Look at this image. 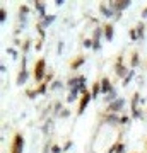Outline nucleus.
I'll use <instances>...</instances> for the list:
<instances>
[{
	"instance_id": "f257e3e1",
	"label": "nucleus",
	"mask_w": 147,
	"mask_h": 153,
	"mask_svg": "<svg viewBox=\"0 0 147 153\" xmlns=\"http://www.w3.org/2000/svg\"><path fill=\"white\" fill-rule=\"evenodd\" d=\"M45 66H46V61L43 60V58H39L38 61H36V65H34V80L36 82H41L43 78L46 76V71H45Z\"/></svg>"
},
{
	"instance_id": "f03ea898",
	"label": "nucleus",
	"mask_w": 147,
	"mask_h": 153,
	"mask_svg": "<svg viewBox=\"0 0 147 153\" xmlns=\"http://www.w3.org/2000/svg\"><path fill=\"white\" fill-rule=\"evenodd\" d=\"M24 148V138H22L21 133H17L12 139V145H10V153H22Z\"/></svg>"
},
{
	"instance_id": "7ed1b4c3",
	"label": "nucleus",
	"mask_w": 147,
	"mask_h": 153,
	"mask_svg": "<svg viewBox=\"0 0 147 153\" xmlns=\"http://www.w3.org/2000/svg\"><path fill=\"white\" fill-rule=\"evenodd\" d=\"M130 0H116V2H110L108 5L111 7L113 12H121V10H125V9L130 7Z\"/></svg>"
},
{
	"instance_id": "20e7f679",
	"label": "nucleus",
	"mask_w": 147,
	"mask_h": 153,
	"mask_svg": "<svg viewBox=\"0 0 147 153\" xmlns=\"http://www.w3.org/2000/svg\"><path fill=\"white\" fill-rule=\"evenodd\" d=\"M128 71H130V70L123 65V58L118 56V58H116V65H115V73H116V76H123V78H125V76L128 75Z\"/></svg>"
},
{
	"instance_id": "39448f33",
	"label": "nucleus",
	"mask_w": 147,
	"mask_h": 153,
	"mask_svg": "<svg viewBox=\"0 0 147 153\" xmlns=\"http://www.w3.org/2000/svg\"><path fill=\"white\" fill-rule=\"evenodd\" d=\"M28 80V70H26V56H22L21 60V70H19V75H17V85H24Z\"/></svg>"
},
{
	"instance_id": "423d86ee",
	"label": "nucleus",
	"mask_w": 147,
	"mask_h": 153,
	"mask_svg": "<svg viewBox=\"0 0 147 153\" xmlns=\"http://www.w3.org/2000/svg\"><path fill=\"white\" fill-rule=\"evenodd\" d=\"M99 84H101V94H103L105 97L108 95V94H111L113 89H115V87L111 85V82H110V78H106V76H103V78L99 80Z\"/></svg>"
},
{
	"instance_id": "0eeeda50",
	"label": "nucleus",
	"mask_w": 147,
	"mask_h": 153,
	"mask_svg": "<svg viewBox=\"0 0 147 153\" xmlns=\"http://www.w3.org/2000/svg\"><path fill=\"white\" fill-rule=\"evenodd\" d=\"M123 105H125V99H116V100H113L111 104H108V112H113V114H116L123 109Z\"/></svg>"
},
{
	"instance_id": "6e6552de",
	"label": "nucleus",
	"mask_w": 147,
	"mask_h": 153,
	"mask_svg": "<svg viewBox=\"0 0 147 153\" xmlns=\"http://www.w3.org/2000/svg\"><path fill=\"white\" fill-rule=\"evenodd\" d=\"M92 100V95L91 92H87V94H84L82 97H80V102H79V109H77V114H82V112L86 111V107H87V104Z\"/></svg>"
},
{
	"instance_id": "1a4fd4ad",
	"label": "nucleus",
	"mask_w": 147,
	"mask_h": 153,
	"mask_svg": "<svg viewBox=\"0 0 147 153\" xmlns=\"http://www.w3.org/2000/svg\"><path fill=\"white\" fill-rule=\"evenodd\" d=\"M84 61H86V56H82V55H79L75 60H72L70 61V68L72 70H77V68H80L82 65H84Z\"/></svg>"
},
{
	"instance_id": "9d476101",
	"label": "nucleus",
	"mask_w": 147,
	"mask_h": 153,
	"mask_svg": "<svg viewBox=\"0 0 147 153\" xmlns=\"http://www.w3.org/2000/svg\"><path fill=\"white\" fill-rule=\"evenodd\" d=\"M99 10H101V14L105 15V17H113V19H115V12L111 10V7H110V5L101 4V5H99Z\"/></svg>"
},
{
	"instance_id": "9b49d317",
	"label": "nucleus",
	"mask_w": 147,
	"mask_h": 153,
	"mask_svg": "<svg viewBox=\"0 0 147 153\" xmlns=\"http://www.w3.org/2000/svg\"><path fill=\"white\" fill-rule=\"evenodd\" d=\"M103 31H105V39L106 41H111L113 39V24H105Z\"/></svg>"
},
{
	"instance_id": "f8f14e48",
	"label": "nucleus",
	"mask_w": 147,
	"mask_h": 153,
	"mask_svg": "<svg viewBox=\"0 0 147 153\" xmlns=\"http://www.w3.org/2000/svg\"><path fill=\"white\" fill-rule=\"evenodd\" d=\"M101 34H105L103 27H96V29H94V32H92V41H94V43H101Z\"/></svg>"
},
{
	"instance_id": "ddd939ff",
	"label": "nucleus",
	"mask_w": 147,
	"mask_h": 153,
	"mask_svg": "<svg viewBox=\"0 0 147 153\" xmlns=\"http://www.w3.org/2000/svg\"><path fill=\"white\" fill-rule=\"evenodd\" d=\"M99 94H101V84H99V82H94V84H92V89H91L92 99H96Z\"/></svg>"
},
{
	"instance_id": "4468645a",
	"label": "nucleus",
	"mask_w": 147,
	"mask_h": 153,
	"mask_svg": "<svg viewBox=\"0 0 147 153\" xmlns=\"http://www.w3.org/2000/svg\"><path fill=\"white\" fill-rule=\"evenodd\" d=\"M139 100H140V94H139V92H135V94L132 95V100H130V105H132V111H137V109H139V107H137Z\"/></svg>"
},
{
	"instance_id": "2eb2a0df",
	"label": "nucleus",
	"mask_w": 147,
	"mask_h": 153,
	"mask_svg": "<svg viewBox=\"0 0 147 153\" xmlns=\"http://www.w3.org/2000/svg\"><path fill=\"white\" fill-rule=\"evenodd\" d=\"M28 14H29V7H28V5H21V9H19V15H21L22 22L28 19V17H26Z\"/></svg>"
},
{
	"instance_id": "dca6fc26",
	"label": "nucleus",
	"mask_w": 147,
	"mask_h": 153,
	"mask_svg": "<svg viewBox=\"0 0 147 153\" xmlns=\"http://www.w3.org/2000/svg\"><path fill=\"white\" fill-rule=\"evenodd\" d=\"M34 7H36V10L39 12L41 17H46V14H45V4H43V2H34Z\"/></svg>"
},
{
	"instance_id": "f3484780",
	"label": "nucleus",
	"mask_w": 147,
	"mask_h": 153,
	"mask_svg": "<svg viewBox=\"0 0 147 153\" xmlns=\"http://www.w3.org/2000/svg\"><path fill=\"white\" fill-rule=\"evenodd\" d=\"M46 89H48V84H46V82H41V84H39V87L36 89L38 95H45V94H46Z\"/></svg>"
},
{
	"instance_id": "a211bd4d",
	"label": "nucleus",
	"mask_w": 147,
	"mask_h": 153,
	"mask_svg": "<svg viewBox=\"0 0 147 153\" xmlns=\"http://www.w3.org/2000/svg\"><path fill=\"white\" fill-rule=\"evenodd\" d=\"M53 21H55V15H46V17H43V21H41L43 27H46V26H50V24H51Z\"/></svg>"
},
{
	"instance_id": "6ab92c4d",
	"label": "nucleus",
	"mask_w": 147,
	"mask_h": 153,
	"mask_svg": "<svg viewBox=\"0 0 147 153\" xmlns=\"http://www.w3.org/2000/svg\"><path fill=\"white\" fill-rule=\"evenodd\" d=\"M137 65H139V53H137V51H133V53H132V61H130V66H132V68H135Z\"/></svg>"
},
{
	"instance_id": "aec40b11",
	"label": "nucleus",
	"mask_w": 147,
	"mask_h": 153,
	"mask_svg": "<svg viewBox=\"0 0 147 153\" xmlns=\"http://www.w3.org/2000/svg\"><path fill=\"white\" fill-rule=\"evenodd\" d=\"M137 36H139V39H142L144 38V29H146V26H144V22H139V26H137Z\"/></svg>"
},
{
	"instance_id": "412c9836",
	"label": "nucleus",
	"mask_w": 147,
	"mask_h": 153,
	"mask_svg": "<svg viewBox=\"0 0 147 153\" xmlns=\"http://www.w3.org/2000/svg\"><path fill=\"white\" fill-rule=\"evenodd\" d=\"M132 118L133 119H144V114H142L140 109H137V111H132Z\"/></svg>"
},
{
	"instance_id": "4be33fe9",
	"label": "nucleus",
	"mask_w": 147,
	"mask_h": 153,
	"mask_svg": "<svg viewBox=\"0 0 147 153\" xmlns=\"http://www.w3.org/2000/svg\"><path fill=\"white\" fill-rule=\"evenodd\" d=\"M133 75H135V73H133V70H130V71H128V75L123 78V85H128V82L133 78Z\"/></svg>"
},
{
	"instance_id": "5701e85b",
	"label": "nucleus",
	"mask_w": 147,
	"mask_h": 153,
	"mask_svg": "<svg viewBox=\"0 0 147 153\" xmlns=\"http://www.w3.org/2000/svg\"><path fill=\"white\" fill-rule=\"evenodd\" d=\"M84 48H92L94 46V41L92 39H84V44H82Z\"/></svg>"
},
{
	"instance_id": "b1692460",
	"label": "nucleus",
	"mask_w": 147,
	"mask_h": 153,
	"mask_svg": "<svg viewBox=\"0 0 147 153\" xmlns=\"http://www.w3.org/2000/svg\"><path fill=\"white\" fill-rule=\"evenodd\" d=\"M130 39H139V36H137V29H130Z\"/></svg>"
},
{
	"instance_id": "393cba45",
	"label": "nucleus",
	"mask_w": 147,
	"mask_h": 153,
	"mask_svg": "<svg viewBox=\"0 0 147 153\" xmlns=\"http://www.w3.org/2000/svg\"><path fill=\"white\" fill-rule=\"evenodd\" d=\"M58 116H60V118H69V116H70V111H69V109H63V111L60 112Z\"/></svg>"
},
{
	"instance_id": "a878e982",
	"label": "nucleus",
	"mask_w": 147,
	"mask_h": 153,
	"mask_svg": "<svg viewBox=\"0 0 147 153\" xmlns=\"http://www.w3.org/2000/svg\"><path fill=\"white\" fill-rule=\"evenodd\" d=\"M128 121H130V118L125 114V116H121V118H120V124H127Z\"/></svg>"
},
{
	"instance_id": "bb28decb",
	"label": "nucleus",
	"mask_w": 147,
	"mask_h": 153,
	"mask_svg": "<svg viewBox=\"0 0 147 153\" xmlns=\"http://www.w3.org/2000/svg\"><path fill=\"white\" fill-rule=\"evenodd\" d=\"M51 80H53V73L50 71V73H46V76H45V82H46V84H50Z\"/></svg>"
},
{
	"instance_id": "cd10ccee",
	"label": "nucleus",
	"mask_w": 147,
	"mask_h": 153,
	"mask_svg": "<svg viewBox=\"0 0 147 153\" xmlns=\"http://www.w3.org/2000/svg\"><path fill=\"white\" fill-rule=\"evenodd\" d=\"M0 22H5V9H0Z\"/></svg>"
},
{
	"instance_id": "c85d7f7f",
	"label": "nucleus",
	"mask_w": 147,
	"mask_h": 153,
	"mask_svg": "<svg viewBox=\"0 0 147 153\" xmlns=\"http://www.w3.org/2000/svg\"><path fill=\"white\" fill-rule=\"evenodd\" d=\"M29 44H31V41H29V39H28V41H26V43H24V44H22V51H24V53H28V49H29Z\"/></svg>"
},
{
	"instance_id": "c756f323",
	"label": "nucleus",
	"mask_w": 147,
	"mask_h": 153,
	"mask_svg": "<svg viewBox=\"0 0 147 153\" xmlns=\"http://www.w3.org/2000/svg\"><path fill=\"white\" fill-rule=\"evenodd\" d=\"M7 53L9 55H12V56H17V51H15L14 48H7Z\"/></svg>"
},
{
	"instance_id": "7c9ffc66",
	"label": "nucleus",
	"mask_w": 147,
	"mask_h": 153,
	"mask_svg": "<svg viewBox=\"0 0 147 153\" xmlns=\"http://www.w3.org/2000/svg\"><path fill=\"white\" fill-rule=\"evenodd\" d=\"M62 87V82H53L51 84V89H60Z\"/></svg>"
},
{
	"instance_id": "2f4dec72",
	"label": "nucleus",
	"mask_w": 147,
	"mask_h": 153,
	"mask_svg": "<svg viewBox=\"0 0 147 153\" xmlns=\"http://www.w3.org/2000/svg\"><path fill=\"white\" fill-rule=\"evenodd\" d=\"M51 124H53V123H51V119H50L48 123H46V126H45V128H43V129H45V131H48L50 128H51Z\"/></svg>"
},
{
	"instance_id": "473e14b6",
	"label": "nucleus",
	"mask_w": 147,
	"mask_h": 153,
	"mask_svg": "<svg viewBox=\"0 0 147 153\" xmlns=\"http://www.w3.org/2000/svg\"><path fill=\"white\" fill-rule=\"evenodd\" d=\"M70 146H72V141H67V145L63 146V152H67V150H69Z\"/></svg>"
},
{
	"instance_id": "72a5a7b5",
	"label": "nucleus",
	"mask_w": 147,
	"mask_h": 153,
	"mask_svg": "<svg viewBox=\"0 0 147 153\" xmlns=\"http://www.w3.org/2000/svg\"><path fill=\"white\" fill-rule=\"evenodd\" d=\"M142 17H144V19H147V7L142 10Z\"/></svg>"
},
{
	"instance_id": "f704fd0d",
	"label": "nucleus",
	"mask_w": 147,
	"mask_h": 153,
	"mask_svg": "<svg viewBox=\"0 0 147 153\" xmlns=\"http://www.w3.org/2000/svg\"><path fill=\"white\" fill-rule=\"evenodd\" d=\"M62 49H63V43H60L58 44V53H62Z\"/></svg>"
},
{
	"instance_id": "c9c22d12",
	"label": "nucleus",
	"mask_w": 147,
	"mask_h": 153,
	"mask_svg": "<svg viewBox=\"0 0 147 153\" xmlns=\"http://www.w3.org/2000/svg\"><path fill=\"white\" fill-rule=\"evenodd\" d=\"M146 116H147V111H146Z\"/></svg>"
}]
</instances>
